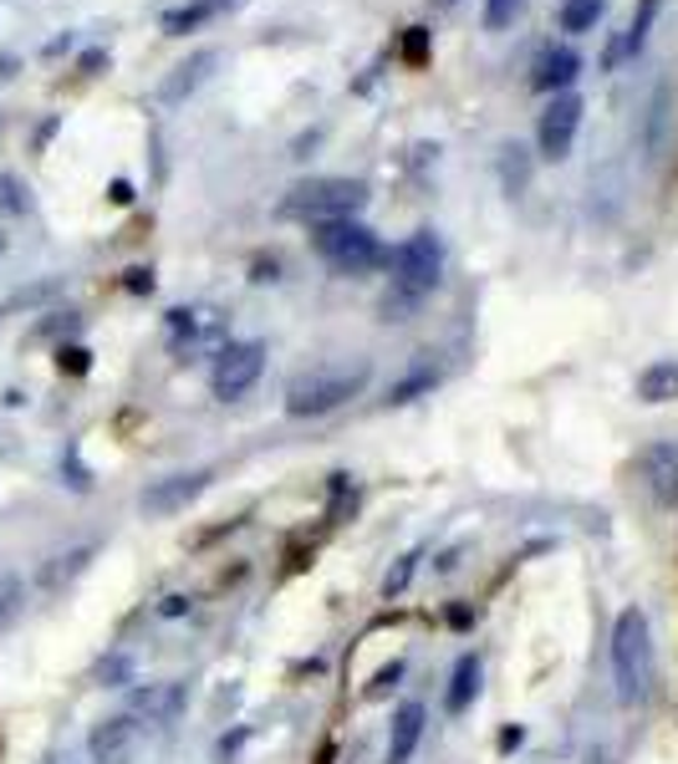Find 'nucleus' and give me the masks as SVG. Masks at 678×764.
<instances>
[{
	"instance_id": "f257e3e1",
	"label": "nucleus",
	"mask_w": 678,
	"mask_h": 764,
	"mask_svg": "<svg viewBox=\"0 0 678 764\" xmlns=\"http://www.w3.org/2000/svg\"><path fill=\"white\" fill-rule=\"evenodd\" d=\"M612 678H618L622 708L648 704L654 693V627L642 607H622L612 621Z\"/></svg>"
},
{
	"instance_id": "6e6552de",
	"label": "nucleus",
	"mask_w": 678,
	"mask_h": 764,
	"mask_svg": "<svg viewBox=\"0 0 678 764\" xmlns=\"http://www.w3.org/2000/svg\"><path fill=\"white\" fill-rule=\"evenodd\" d=\"M209 469H184V474H164V479H154L144 494H138V510L144 515H154V520H169V515H179V510H189L199 494L209 490Z\"/></svg>"
},
{
	"instance_id": "393cba45",
	"label": "nucleus",
	"mask_w": 678,
	"mask_h": 764,
	"mask_svg": "<svg viewBox=\"0 0 678 764\" xmlns=\"http://www.w3.org/2000/svg\"><path fill=\"white\" fill-rule=\"evenodd\" d=\"M525 11V0H484V31H510L515 26V16Z\"/></svg>"
},
{
	"instance_id": "1a4fd4ad",
	"label": "nucleus",
	"mask_w": 678,
	"mask_h": 764,
	"mask_svg": "<svg viewBox=\"0 0 678 764\" xmlns=\"http://www.w3.org/2000/svg\"><path fill=\"white\" fill-rule=\"evenodd\" d=\"M638 479L658 510H674L678 505V443H668V439L648 443L638 454Z\"/></svg>"
},
{
	"instance_id": "ea45409f",
	"label": "nucleus",
	"mask_w": 678,
	"mask_h": 764,
	"mask_svg": "<svg viewBox=\"0 0 678 764\" xmlns=\"http://www.w3.org/2000/svg\"><path fill=\"white\" fill-rule=\"evenodd\" d=\"M0 251H6V239H0Z\"/></svg>"
},
{
	"instance_id": "7c9ffc66",
	"label": "nucleus",
	"mask_w": 678,
	"mask_h": 764,
	"mask_svg": "<svg viewBox=\"0 0 678 764\" xmlns=\"http://www.w3.org/2000/svg\"><path fill=\"white\" fill-rule=\"evenodd\" d=\"M399 678H403V657H393V663H387V668L373 678V688H367V698H383V693L393 688V683H399Z\"/></svg>"
},
{
	"instance_id": "bb28decb",
	"label": "nucleus",
	"mask_w": 678,
	"mask_h": 764,
	"mask_svg": "<svg viewBox=\"0 0 678 764\" xmlns=\"http://www.w3.org/2000/svg\"><path fill=\"white\" fill-rule=\"evenodd\" d=\"M0 209L6 215H26L31 209V194H26V184L16 174H0Z\"/></svg>"
},
{
	"instance_id": "72a5a7b5",
	"label": "nucleus",
	"mask_w": 678,
	"mask_h": 764,
	"mask_svg": "<svg viewBox=\"0 0 678 764\" xmlns=\"http://www.w3.org/2000/svg\"><path fill=\"white\" fill-rule=\"evenodd\" d=\"M184 611H194V597H164L158 601V617H184Z\"/></svg>"
},
{
	"instance_id": "aec40b11",
	"label": "nucleus",
	"mask_w": 678,
	"mask_h": 764,
	"mask_svg": "<svg viewBox=\"0 0 678 764\" xmlns=\"http://www.w3.org/2000/svg\"><path fill=\"white\" fill-rule=\"evenodd\" d=\"M602 16H607V0H561L557 26L567 31V37H587V31H597Z\"/></svg>"
},
{
	"instance_id": "4be33fe9",
	"label": "nucleus",
	"mask_w": 678,
	"mask_h": 764,
	"mask_svg": "<svg viewBox=\"0 0 678 764\" xmlns=\"http://www.w3.org/2000/svg\"><path fill=\"white\" fill-rule=\"evenodd\" d=\"M434 388H439V368H434V362H419V368L403 372V378L387 388V403H413V398L434 393Z\"/></svg>"
},
{
	"instance_id": "f03ea898",
	"label": "nucleus",
	"mask_w": 678,
	"mask_h": 764,
	"mask_svg": "<svg viewBox=\"0 0 678 764\" xmlns=\"http://www.w3.org/2000/svg\"><path fill=\"white\" fill-rule=\"evenodd\" d=\"M367 378H373L367 362H352V368H312L286 382V413L291 419H327V413H337L342 403H352V398L363 393Z\"/></svg>"
},
{
	"instance_id": "0eeeda50",
	"label": "nucleus",
	"mask_w": 678,
	"mask_h": 764,
	"mask_svg": "<svg viewBox=\"0 0 678 764\" xmlns=\"http://www.w3.org/2000/svg\"><path fill=\"white\" fill-rule=\"evenodd\" d=\"M581 112H587V102H581L577 92H557L551 102H546L541 123H535V148H541L546 164H561V158L571 154L577 128H581Z\"/></svg>"
},
{
	"instance_id": "4c0bfd02",
	"label": "nucleus",
	"mask_w": 678,
	"mask_h": 764,
	"mask_svg": "<svg viewBox=\"0 0 678 764\" xmlns=\"http://www.w3.org/2000/svg\"><path fill=\"white\" fill-rule=\"evenodd\" d=\"M460 556H464V550H460V546H454V550H444V556H439V561H434V566H439V571H454V566H460Z\"/></svg>"
},
{
	"instance_id": "c756f323",
	"label": "nucleus",
	"mask_w": 678,
	"mask_h": 764,
	"mask_svg": "<svg viewBox=\"0 0 678 764\" xmlns=\"http://www.w3.org/2000/svg\"><path fill=\"white\" fill-rule=\"evenodd\" d=\"M16 611H21V581L6 576V581H0V621H11Z\"/></svg>"
},
{
	"instance_id": "9b49d317",
	"label": "nucleus",
	"mask_w": 678,
	"mask_h": 764,
	"mask_svg": "<svg viewBox=\"0 0 678 764\" xmlns=\"http://www.w3.org/2000/svg\"><path fill=\"white\" fill-rule=\"evenodd\" d=\"M134 750H138V718L134 714H112V718H102V724H92V734H87L92 764H128Z\"/></svg>"
},
{
	"instance_id": "39448f33",
	"label": "nucleus",
	"mask_w": 678,
	"mask_h": 764,
	"mask_svg": "<svg viewBox=\"0 0 678 764\" xmlns=\"http://www.w3.org/2000/svg\"><path fill=\"white\" fill-rule=\"evenodd\" d=\"M312 251L337 275H367L387 261L377 235L363 225V219H327V225H312Z\"/></svg>"
},
{
	"instance_id": "2f4dec72",
	"label": "nucleus",
	"mask_w": 678,
	"mask_h": 764,
	"mask_svg": "<svg viewBox=\"0 0 678 764\" xmlns=\"http://www.w3.org/2000/svg\"><path fill=\"white\" fill-rule=\"evenodd\" d=\"M122 291H134V296H148V291H154V271H148V265H134V271L122 275Z\"/></svg>"
},
{
	"instance_id": "423d86ee",
	"label": "nucleus",
	"mask_w": 678,
	"mask_h": 764,
	"mask_svg": "<svg viewBox=\"0 0 678 764\" xmlns=\"http://www.w3.org/2000/svg\"><path fill=\"white\" fill-rule=\"evenodd\" d=\"M261 372H266V342H225V352L209 368V393L219 403H235L261 382Z\"/></svg>"
},
{
	"instance_id": "9d476101",
	"label": "nucleus",
	"mask_w": 678,
	"mask_h": 764,
	"mask_svg": "<svg viewBox=\"0 0 678 764\" xmlns=\"http://www.w3.org/2000/svg\"><path fill=\"white\" fill-rule=\"evenodd\" d=\"M184 708H189V688H184L179 678L144 683V688H134V698H128V714H134L138 724H174Z\"/></svg>"
},
{
	"instance_id": "c85d7f7f",
	"label": "nucleus",
	"mask_w": 678,
	"mask_h": 764,
	"mask_svg": "<svg viewBox=\"0 0 678 764\" xmlns=\"http://www.w3.org/2000/svg\"><path fill=\"white\" fill-rule=\"evenodd\" d=\"M57 368L72 372V378H82V372L92 368V352H87V346H61V352H57Z\"/></svg>"
},
{
	"instance_id": "473e14b6",
	"label": "nucleus",
	"mask_w": 678,
	"mask_h": 764,
	"mask_svg": "<svg viewBox=\"0 0 678 764\" xmlns=\"http://www.w3.org/2000/svg\"><path fill=\"white\" fill-rule=\"evenodd\" d=\"M102 67H108V51H102V47H92V51H82V57H77V72H82V77H97Z\"/></svg>"
},
{
	"instance_id": "4468645a",
	"label": "nucleus",
	"mask_w": 678,
	"mask_h": 764,
	"mask_svg": "<svg viewBox=\"0 0 678 764\" xmlns=\"http://www.w3.org/2000/svg\"><path fill=\"white\" fill-rule=\"evenodd\" d=\"M245 0H184V6H174V11H164V37H189V31H199L205 21H219V16L240 11Z\"/></svg>"
},
{
	"instance_id": "f8f14e48",
	"label": "nucleus",
	"mask_w": 678,
	"mask_h": 764,
	"mask_svg": "<svg viewBox=\"0 0 678 764\" xmlns=\"http://www.w3.org/2000/svg\"><path fill=\"white\" fill-rule=\"evenodd\" d=\"M219 61H225V51H215V47L194 51L189 61H179V67H174V72L158 82V102H164V108H179V102H189V97L199 92L209 77H215Z\"/></svg>"
},
{
	"instance_id": "f704fd0d",
	"label": "nucleus",
	"mask_w": 678,
	"mask_h": 764,
	"mask_svg": "<svg viewBox=\"0 0 678 764\" xmlns=\"http://www.w3.org/2000/svg\"><path fill=\"white\" fill-rule=\"evenodd\" d=\"M255 286H266V281H281V261L271 255V261H255V275H250Z\"/></svg>"
},
{
	"instance_id": "6ab92c4d",
	"label": "nucleus",
	"mask_w": 678,
	"mask_h": 764,
	"mask_svg": "<svg viewBox=\"0 0 678 764\" xmlns=\"http://www.w3.org/2000/svg\"><path fill=\"white\" fill-rule=\"evenodd\" d=\"M638 398L642 403H674L678 398V362H648L638 372Z\"/></svg>"
},
{
	"instance_id": "20e7f679",
	"label": "nucleus",
	"mask_w": 678,
	"mask_h": 764,
	"mask_svg": "<svg viewBox=\"0 0 678 764\" xmlns=\"http://www.w3.org/2000/svg\"><path fill=\"white\" fill-rule=\"evenodd\" d=\"M387 271H393V291L399 296L424 306L439 291V281H444V245H439V235L434 229H413L409 239H399L393 255H387Z\"/></svg>"
},
{
	"instance_id": "cd10ccee",
	"label": "nucleus",
	"mask_w": 678,
	"mask_h": 764,
	"mask_svg": "<svg viewBox=\"0 0 678 764\" xmlns=\"http://www.w3.org/2000/svg\"><path fill=\"white\" fill-rule=\"evenodd\" d=\"M403 61H409V67H424L429 61V31L424 26H409V31H403Z\"/></svg>"
},
{
	"instance_id": "f3484780",
	"label": "nucleus",
	"mask_w": 678,
	"mask_h": 764,
	"mask_svg": "<svg viewBox=\"0 0 678 764\" xmlns=\"http://www.w3.org/2000/svg\"><path fill=\"white\" fill-rule=\"evenodd\" d=\"M92 556H97V546H72V550H61V556H51V561L37 571L41 591H61L67 581H77V576L92 566Z\"/></svg>"
},
{
	"instance_id": "a211bd4d",
	"label": "nucleus",
	"mask_w": 678,
	"mask_h": 764,
	"mask_svg": "<svg viewBox=\"0 0 678 764\" xmlns=\"http://www.w3.org/2000/svg\"><path fill=\"white\" fill-rule=\"evenodd\" d=\"M480 678H484L480 657L464 653L460 663H454V678H449V693H444V708H449V714H464V708L480 698Z\"/></svg>"
},
{
	"instance_id": "e433bc0d",
	"label": "nucleus",
	"mask_w": 678,
	"mask_h": 764,
	"mask_svg": "<svg viewBox=\"0 0 678 764\" xmlns=\"http://www.w3.org/2000/svg\"><path fill=\"white\" fill-rule=\"evenodd\" d=\"M108 199H112V204H134V184H128V179H112Z\"/></svg>"
},
{
	"instance_id": "7ed1b4c3",
	"label": "nucleus",
	"mask_w": 678,
	"mask_h": 764,
	"mask_svg": "<svg viewBox=\"0 0 678 764\" xmlns=\"http://www.w3.org/2000/svg\"><path fill=\"white\" fill-rule=\"evenodd\" d=\"M367 204L363 179H306L296 189H286L276 215L281 219H302L306 229L327 225V219H357V209Z\"/></svg>"
},
{
	"instance_id": "2eb2a0df",
	"label": "nucleus",
	"mask_w": 678,
	"mask_h": 764,
	"mask_svg": "<svg viewBox=\"0 0 678 764\" xmlns=\"http://www.w3.org/2000/svg\"><path fill=\"white\" fill-rule=\"evenodd\" d=\"M577 72H581V57L571 47H551V51H541V61H535V72H531V87L535 92H571V82H577Z\"/></svg>"
},
{
	"instance_id": "a878e982",
	"label": "nucleus",
	"mask_w": 678,
	"mask_h": 764,
	"mask_svg": "<svg viewBox=\"0 0 678 764\" xmlns=\"http://www.w3.org/2000/svg\"><path fill=\"white\" fill-rule=\"evenodd\" d=\"M97 683H102V688H122V683H134V657H122V653L102 657V663H97Z\"/></svg>"
},
{
	"instance_id": "dca6fc26",
	"label": "nucleus",
	"mask_w": 678,
	"mask_h": 764,
	"mask_svg": "<svg viewBox=\"0 0 678 764\" xmlns=\"http://www.w3.org/2000/svg\"><path fill=\"white\" fill-rule=\"evenodd\" d=\"M169 342L179 346V352H194L199 342H219V322L199 306H179V311H169Z\"/></svg>"
},
{
	"instance_id": "58836bf2",
	"label": "nucleus",
	"mask_w": 678,
	"mask_h": 764,
	"mask_svg": "<svg viewBox=\"0 0 678 764\" xmlns=\"http://www.w3.org/2000/svg\"><path fill=\"white\" fill-rule=\"evenodd\" d=\"M592 764H618V760H612V754H592Z\"/></svg>"
},
{
	"instance_id": "ddd939ff",
	"label": "nucleus",
	"mask_w": 678,
	"mask_h": 764,
	"mask_svg": "<svg viewBox=\"0 0 678 764\" xmlns=\"http://www.w3.org/2000/svg\"><path fill=\"white\" fill-rule=\"evenodd\" d=\"M424 724H429V708L419 698L393 708V728H387V764H409L419 754V739H424Z\"/></svg>"
},
{
	"instance_id": "412c9836",
	"label": "nucleus",
	"mask_w": 678,
	"mask_h": 764,
	"mask_svg": "<svg viewBox=\"0 0 678 764\" xmlns=\"http://www.w3.org/2000/svg\"><path fill=\"white\" fill-rule=\"evenodd\" d=\"M500 184L510 199L525 194V184H531V148L525 144H500Z\"/></svg>"
},
{
	"instance_id": "b1692460",
	"label": "nucleus",
	"mask_w": 678,
	"mask_h": 764,
	"mask_svg": "<svg viewBox=\"0 0 678 764\" xmlns=\"http://www.w3.org/2000/svg\"><path fill=\"white\" fill-rule=\"evenodd\" d=\"M419 561H424V550H409V556H399V566H393V571L383 576V597H387V601L409 591V581H413V571H419Z\"/></svg>"
},
{
	"instance_id": "5701e85b",
	"label": "nucleus",
	"mask_w": 678,
	"mask_h": 764,
	"mask_svg": "<svg viewBox=\"0 0 678 764\" xmlns=\"http://www.w3.org/2000/svg\"><path fill=\"white\" fill-rule=\"evenodd\" d=\"M654 16H658V0H642L638 16H632V26L622 31V57H638L642 41H648V31H654Z\"/></svg>"
},
{
	"instance_id": "c9c22d12",
	"label": "nucleus",
	"mask_w": 678,
	"mask_h": 764,
	"mask_svg": "<svg viewBox=\"0 0 678 764\" xmlns=\"http://www.w3.org/2000/svg\"><path fill=\"white\" fill-rule=\"evenodd\" d=\"M16 72H21V57H16V51H0V87L16 82Z\"/></svg>"
}]
</instances>
